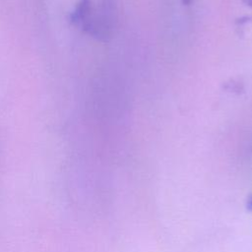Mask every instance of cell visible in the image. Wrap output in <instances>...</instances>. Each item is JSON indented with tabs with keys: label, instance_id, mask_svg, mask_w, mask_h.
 <instances>
[{
	"label": "cell",
	"instance_id": "obj_1",
	"mask_svg": "<svg viewBox=\"0 0 252 252\" xmlns=\"http://www.w3.org/2000/svg\"><path fill=\"white\" fill-rule=\"evenodd\" d=\"M245 3H247V5L252 6V0H243Z\"/></svg>",
	"mask_w": 252,
	"mask_h": 252
},
{
	"label": "cell",
	"instance_id": "obj_2",
	"mask_svg": "<svg viewBox=\"0 0 252 252\" xmlns=\"http://www.w3.org/2000/svg\"><path fill=\"white\" fill-rule=\"evenodd\" d=\"M249 207H251L252 206V197H251V199H250V201H249V205H248Z\"/></svg>",
	"mask_w": 252,
	"mask_h": 252
}]
</instances>
